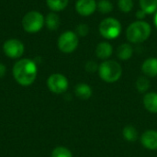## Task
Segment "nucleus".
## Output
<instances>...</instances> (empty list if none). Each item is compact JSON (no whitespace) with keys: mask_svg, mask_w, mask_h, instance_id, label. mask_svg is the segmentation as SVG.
<instances>
[{"mask_svg":"<svg viewBox=\"0 0 157 157\" xmlns=\"http://www.w3.org/2000/svg\"><path fill=\"white\" fill-rule=\"evenodd\" d=\"M146 15H147V14H146L144 10L140 9V10H138V11L136 12V15H135V16H136V17H137L139 20H143V19L146 17Z\"/></svg>","mask_w":157,"mask_h":157,"instance_id":"26","label":"nucleus"},{"mask_svg":"<svg viewBox=\"0 0 157 157\" xmlns=\"http://www.w3.org/2000/svg\"><path fill=\"white\" fill-rule=\"evenodd\" d=\"M141 144L148 150H157V131L148 130L141 136Z\"/></svg>","mask_w":157,"mask_h":157,"instance_id":"10","label":"nucleus"},{"mask_svg":"<svg viewBox=\"0 0 157 157\" xmlns=\"http://www.w3.org/2000/svg\"><path fill=\"white\" fill-rule=\"evenodd\" d=\"M88 32H89V27L85 23H81L77 25L75 29V33L78 37H86L88 34Z\"/></svg>","mask_w":157,"mask_h":157,"instance_id":"24","label":"nucleus"},{"mask_svg":"<svg viewBox=\"0 0 157 157\" xmlns=\"http://www.w3.org/2000/svg\"><path fill=\"white\" fill-rule=\"evenodd\" d=\"M37 73L38 68L36 63L29 59L18 60L13 66V76L23 86L32 85L36 80Z\"/></svg>","mask_w":157,"mask_h":157,"instance_id":"1","label":"nucleus"},{"mask_svg":"<svg viewBox=\"0 0 157 157\" xmlns=\"http://www.w3.org/2000/svg\"><path fill=\"white\" fill-rule=\"evenodd\" d=\"M75 93L80 99L86 100L92 96V88L86 83H80L75 87Z\"/></svg>","mask_w":157,"mask_h":157,"instance_id":"14","label":"nucleus"},{"mask_svg":"<svg viewBox=\"0 0 157 157\" xmlns=\"http://www.w3.org/2000/svg\"><path fill=\"white\" fill-rule=\"evenodd\" d=\"M98 67H99V65L95 61H88L85 65L86 71L88 72V73H91V74L96 73L97 71H98Z\"/></svg>","mask_w":157,"mask_h":157,"instance_id":"25","label":"nucleus"},{"mask_svg":"<svg viewBox=\"0 0 157 157\" xmlns=\"http://www.w3.org/2000/svg\"><path fill=\"white\" fill-rule=\"evenodd\" d=\"M24 30L28 33H37L41 30L45 25V17L36 10L29 11L25 14L21 21Z\"/></svg>","mask_w":157,"mask_h":157,"instance_id":"4","label":"nucleus"},{"mask_svg":"<svg viewBox=\"0 0 157 157\" xmlns=\"http://www.w3.org/2000/svg\"><path fill=\"white\" fill-rule=\"evenodd\" d=\"M52 157H73V155L68 148L59 146L53 149L52 153Z\"/></svg>","mask_w":157,"mask_h":157,"instance_id":"22","label":"nucleus"},{"mask_svg":"<svg viewBox=\"0 0 157 157\" xmlns=\"http://www.w3.org/2000/svg\"><path fill=\"white\" fill-rule=\"evenodd\" d=\"M151 86L150 80L147 76H140L136 81V88L140 93H146Z\"/></svg>","mask_w":157,"mask_h":157,"instance_id":"20","label":"nucleus"},{"mask_svg":"<svg viewBox=\"0 0 157 157\" xmlns=\"http://www.w3.org/2000/svg\"><path fill=\"white\" fill-rule=\"evenodd\" d=\"M3 51L5 54L11 59L20 58L25 51L24 44L17 39H9L3 44Z\"/></svg>","mask_w":157,"mask_h":157,"instance_id":"7","label":"nucleus"},{"mask_svg":"<svg viewBox=\"0 0 157 157\" xmlns=\"http://www.w3.org/2000/svg\"><path fill=\"white\" fill-rule=\"evenodd\" d=\"M145 109L151 113H157V93L148 92L143 99Z\"/></svg>","mask_w":157,"mask_h":157,"instance_id":"13","label":"nucleus"},{"mask_svg":"<svg viewBox=\"0 0 157 157\" xmlns=\"http://www.w3.org/2000/svg\"><path fill=\"white\" fill-rule=\"evenodd\" d=\"M98 75L106 83H115L121 77L122 68L118 62L106 60L99 64Z\"/></svg>","mask_w":157,"mask_h":157,"instance_id":"3","label":"nucleus"},{"mask_svg":"<svg viewBox=\"0 0 157 157\" xmlns=\"http://www.w3.org/2000/svg\"><path fill=\"white\" fill-rule=\"evenodd\" d=\"M133 0H118L119 9L124 13L131 12L133 8Z\"/></svg>","mask_w":157,"mask_h":157,"instance_id":"23","label":"nucleus"},{"mask_svg":"<svg viewBox=\"0 0 157 157\" xmlns=\"http://www.w3.org/2000/svg\"><path fill=\"white\" fill-rule=\"evenodd\" d=\"M96 0H77L75 3V10L82 17H89L97 10Z\"/></svg>","mask_w":157,"mask_h":157,"instance_id":"9","label":"nucleus"},{"mask_svg":"<svg viewBox=\"0 0 157 157\" xmlns=\"http://www.w3.org/2000/svg\"><path fill=\"white\" fill-rule=\"evenodd\" d=\"M79 37L75 32L67 30L62 33L58 39L57 45L59 50L63 53H72L78 47Z\"/></svg>","mask_w":157,"mask_h":157,"instance_id":"6","label":"nucleus"},{"mask_svg":"<svg viewBox=\"0 0 157 157\" xmlns=\"http://www.w3.org/2000/svg\"><path fill=\"white\" fill-rule=\"evenodd\" d=\"M47 86L50 91L54 94H62L68 88L69 83L67 78L62 74H52L47 80Z\"/></svg>","mask_w":157,"mask_h":157,"instance_id":"8","label":"nucleus"},{"mask_svg":"<svg viewBox=\"0 0 157 157\" xmlns=\"http://www.w3.org/2000/svg\"><path fill=\"white\" fill-rule=\"evenodd\" d=\"M113 53V47L108 41H101L96 47V55L101 60H108Z\"/></svg>","mask_w":157,"mask_h":157,"instance_id":"11","label":"nucleus"},{"mask_svg":"<svg viewBox=\"0 0 157 157\" xmlns=\"http://www.w3.org/2000/svg\"><path fill=\"white\" fill-rule=\"evenodd\" d=\"M99 33L107 40H115L121 33V24L115 17L104 18L98 27Z\"/></svg>","mask_w":157,"mask_h":157,"instance_id":"5","label":"nucleus"},{"mask_svg":"<svg viewBox=\"0 0 157 157\" xmlns=\"http://www.w3.org/2000/svg\"><path fill=\"white\" fill-rule=\"evenodd\" d=\"M154 22H155V27H156V29H157V10H156V12L155 13V17H154Z\"/></svg>","mask_w":157,"mask_h":157,"instance_id":"28","label":"nucleus"},{"mask_svg":"<svg viewBox=\"0 0 157 157\" xmlns=\"http://www.w3.org/2000/svg\"><path fill=\"white\" fill-rule=\"evenodd\" d=\"M6 66L3 64V63H0V78L1 77H3L4 75H5V74H6Z\"/></svg>","mask_w":157,"mask_h":157,"instance_id":"27","label":"nucleus"},{"mask_svg":"<svg viewBox=\"0 0 157 157\" xmlns=\"http://www.w3.org/2000/svg\"><path fill=\"white\" fill-rule=\"evenodd\" d=\"M46 3L52 12H60L66 8L69 0H46Z\"/></svg>","mask_w":157,"mask_h":157,"instance_id":"18","label":"nucleus"},{"mask_svg":"<svg viewBox=\"0 0 157 157\" xmlns=\"http://www.w3.org/2000/svg\"><path fill=\"white\" fill-rule=\"evenodd\" d=\"M150 24L144 20L132 22L126 29V38L131 43H142L151 35Z\"/></svg>","mask_w":157,"mask_h":157,"instance_id":"2","label":"nucleus"},{"mask_svg":"<svg viewBox=\"0 0 157 157\" xmlns=\"http://www.w3.org/2000/svg\"><path fill=\"white\" fill-rule=\"evenodd\" d=\"M142 71L147 77L157 76V58L151 57L146 59L142 64Z\"/></svg>","mask_w":157,"mask_h":157,"instance_id":"12","label":"nucleus"},{"mask_svg":"<svg viewBox=\"0 0 157 157\" xmlns=\"http://www.w3.org/2000/svg\"><path fill=\"white\" fill-rule=\"evenodd\" d=\"M132 54H133V48L130 43H122L117 49V56L121 61L130 60Z\"/></svg>","mask_w":157,"mask_h":157,"instance_id":"15","label":"nucleus"},{"mask_svg":"<svg viewBox=\"0 0 157 157\" xmlns=\"http://www.w3.org/2000/svg\"><path fill=\"white\" fill-rule=\"evenodd\" d=\"M122 135L124 137V139L127 142L130 143H133L138 139V132L135 129L134 126L132 125H127L124 127L123 131H122Z\"/></svg>","mask_w":157,"mask_h":157,"instance_id":"17","label":"nucleus"},{"mask_svg":"<svg viewBox=\"0 0 157 157\" xmlns=\"http://www.w3.org/2000/svg\"><path fill=\"white\" fill-rule=\"evenodd\" d=\"M60 24H61L60 17L55 12H51L45 17V25L49 30L52 31L57 30L58 28L60 27Z\"/></svg>","mask_w":157,"mask_h":157,"instance_id":"16","label":"nucleus"},{"mask_svg":"<svg viewBox=\"0 0 157 157\" xmlns=\"http://www.w3.org/2000/svg\"><path fill=\"white\" fill-rule=\"evenodd\" d=\"M140 7L146 14H155L157 10V0H139Z\"/></svg>","mask_w":157,"mask_h":157,"instance_id":"19","label":"nucleus"},{"mask_svg":"<svg viewBox=\"0 0 157 157\" xmlns=\"http://www.w3.org/2000/svg\"><path fill=\"white\" fill-rule=\"evenodd\" d=\"M97 9L102 14H109L113 10V5L109 0H99L97 4Z\"/></svg>","mask_w":157,"mask_h":157,"instance_id":"21","label":"nucleus"}]
</instances>
